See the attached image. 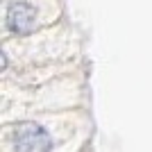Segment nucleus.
Instances as JSON below:
<instances>
[{
    "instance_id": "f03ea898",
    "label": "nucleus",
    "mask_w": 152,
    "mask_h": 152,
    "mask_svg": "<svg viewBox=\"0 0 152 152\" xmlns=\"http://www.w3.org/2000/svg\"><path fill=\"white\" fill-rule=\"evenodd\" d=\"M7 25L16 34L32 32L34 25H37V12H34V7L25 5V2H14L9 7V12H7Z\"/></svg>"
},
{
    "instance_id": "f257e3e1",
    "label": "nucleus",
    "mask_w": 152,
    "mask_h": 152,
    "mask_svg": "<svg viewBox=\"0 0 152 152\" xmlns=\"http://www.w3.org/2000/svg\"><path fill=\"white\" fill-rule=\"evenodd\" d=\"M52 139L43 127L39 125H23L16 134V152H50Z\"/></svg>"
}]
</instances>
